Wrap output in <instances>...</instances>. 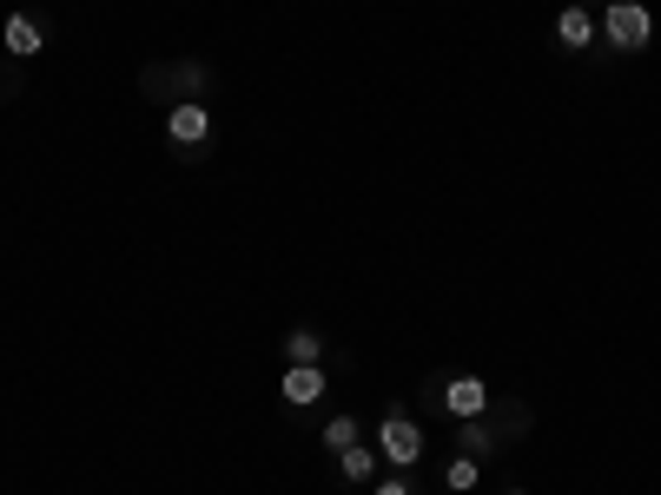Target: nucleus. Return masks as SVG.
Instances as JSON below:
<instances>
[{
  "instance_id": "f257e3e1",
  "label": "nucleus",
  "mask_w": 661,
  "mask_h": 495,
  "mask_svg": "<svg viewBox=\"0 0 661 495\" xmlns=\"http://www.w3.org/2000/svg\"><path fill=\"white\" fill-rule=\"evenodd\" d=\"M377 456L404 476L411 463H424V423L411 417V410H384V423H377Z\"/></svg>"
},
{
  "instance_id": "f03ea898",
  "label": "nucleus",
  "mask_w": 661,
  "mask_h": 495,
  "mask_svg": "<svg viewBox=\"0 0 661 495\" xmlns=\"http://www.w3.org/2000/svg\"><path fill=\"white\" fill-rule=\"evenodd\" d=\"M603 40H609L616 53H642V46L655 40V13H649L642 0H609V13H603Z\"/></svg>"
},
{
  "instance_id": "7ed1b4c3",
  "label": "nucleus",
  "mask_w": 661,
  "mask_h": 495,
  "mask_svg": "<svg viewBox=\"0 0 661 495\" xmlns=\"http://www.w3.org/2000/svg\"><path fill=\"white\" fill-rule=\"evenodd\" d=\"M166 139H179V146H205V139H212V112H205V99H179V106L166 112Z\"/></svg>"
},
{
  "instance_id": "20e7f679",
  "label": "nucleus",
  "mask_w": 661,
  "mask_h": 495,
  "mask_svg": "<svg viewBox=\"0 0 661 495\" xmlns=\"http://www.w3.org/2000/svg\"><path fill=\"white\" fill-rule=\"evenodd\" d=\"M444 410H450L457 423L483 417V410H490V384H483V377H450V384H444Z\"/></svg>"
},
{
  "instance_id": "39448f33",
  "label": "nucleus",
  "mask_w": 661,
  "mask_h": 495,
  "mask_svg": "<svg viewBox=\"0 0 661 495\" xmlns=\"http://www.w3.org/2000/svg\"><path fill=\"white\" fill-rule=\"evenodd\" d=\"M324 390H331V384H324V370H318V364H291V370L278 377V397H285L291 410H305V403H318Z\"/></svg>"
},
{
  "instance_id": "423d86ee",
  "label": "nucleus",
  "mask_w": 661,
  "mask_h": 495,
  "mask_svg": "<svg viewBox=\"0 0 661 495\" xmlns=\"http://www.w3.org/2000/svg\"><path fill=\"white\" fill-rule=\"evenodd\" d=\"M0 40H7V53H13V60H33V53L46 46V33H40V20H33V13H7Z\"/></svg>"
},
{
  "instance_id": "0eeeda50",
  "label": "nucleus",
  "mask_w": 661,
  "mask_h": 495,
  "mask_svg": "<svg viewBox=\"0 0 661 495\" xmlns=\"http://www.w3.org/2000/svg\"><path fill=\"white\" fill-rule=\"evenodd\" d=\"M556 46H569V53L596 46V13H589V7H563V20H556Z\"/></svg>"
},
{
  "instance_id": "6e6552de",
  "label": "nucleus",
  "mask_w": 661,
  "mask_h": 495,
  "mask_svg": "<svg viewBox=\"0 0 661 495\" xmlns=\"http://www.w3.org/2000/svg\"><path fill=\"white\" fill-rule=\"evenodd\" d=\"M377 470H384V456L364 450V443H351V450L338 456V476H344V483H377Z\"/></svg>"
},
{
  "instance_id": "1a4fd4ad",
  "label": "nucleus",
  "mask_w": 661,
  "mask_h": 495,
  "mask_svg": "<svg viewBox=\"0 0 661 495\" xmlns=\"http://www.w3.org/2000/svg\"><path fill=\"white\" fill-rule=\"evenodd\" d=\"M463 430V456H490L497 450V423L490 417H470V423H457Z\"/></svg>"
},
{
  "instance_id": "9d476101",
  "label": "nucleus",
  "mask_w": 661,
  "mask_h": 495,
  "mask_svg": "<svg viewBox=\"0 0 661 495\" xmlns=\"http://www.w3.org/2000/svg\"><path fill=\"white\" fill-rule=\"evenodd\" d=\"M351 443H364V430H358V417H331V423H324V450H331V456H344Z\"/></svg>"
},
{
  "instance_id": "9b49d317",
  "label": "nucleus",
  "mask_w": 661,
  "mask_h": 495,
  "mask_svg": "<svg viewBox=\"0 0 661 495\" xmlns=\"http://www.w3.org/2000/svg\"><path fill=\"white\" fill-rule=\"evenodd\" d=\"M444 483H450V489H457V495H470V489H477V483H483V463H477V456H457V463L444 470Z\"/></svg>"
},
{
  "instance_id": "f8f14e48",
  "label": "nucleus",
  "mask_w": 661,
  "mask_h": 495,
  "mask_svg": "<svg viewBox=\"0 0 661 495\" xmlns=\"http://www.w3.org/2000/svg\"><path fill=\"white\" fill-rule=\"evenodd\" d=\"M285 357H291V364H318V337H311V331H291V337H285Z\"/></svg>"
},
{
  "instance_id": "ddd939ff",
  "label": "nucleus",
  "mask_w": 661,
  "mask_h": 495,
  "mask_svg": "<svg viewBox=\"0 0 661 495\" xmlns=\"http://www.w3.org/2000/svg\"><path fill=\"white\" fill-rule=\"evenodd\" d=\"M371 495H411V483H404V476L391 470V476H377V483H371Z\"/></svg>"
},
{
  "instance_id": "4468645a",
  "label": "nucleus",
  "mask_w": 661,
  "mask_h": 495,
  "mask_svg": "<svg viewBox=\"0 0 661 495\" xmlns=\"http://www.w3.org/2000/svg\"><path fill=\"white\" fill-rule=\"evenodd\" d=\"M510 495H530V489H510Z\"/></svg>"
}]
</instances>
